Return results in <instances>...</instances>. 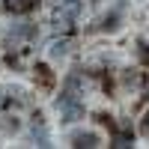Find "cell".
<instances>
[{
    "label": "cell",
    "instance_id": "6da1fadb",
    "mask_svg": "<svg viewBox=\"0 0 149 149\" xmlns=\"http://www.w3.org/2000/svg\"><path fill=\"white\" fill-rule=\"evenodd\" d=\"M57 110H60V116H63L66 122H74V119H81V116H84V102L78 98V93L66 90L63 95L57 98Z\"/></svg>",
    "mask_w": 149,
    "mask_h": 149
},
{
    "label": "cell",
    "instance_id": "7a4b0ae2",
    "mask_svg": "<svg viewBox=\"0 0 149 149\" xmlns=\"http://www.w3.org/2000/svg\"><path fill=\"white\" fill-rule=\"evenodd\" d=\"M81 0H63L60 3V9H57V15H54V21H57V30H69L72 27V21L81 15Z\"/></svg>",
    "mask_w": 149,
    "mask_h": 149
},
{
    "label": "cell",
    "instance_id": "3957f363",
    "mask_svg": "<svg viewBox=\"0 0 149 149\" xmlns=\"http://www.w3.org/2000/svg\"><path fill=\"white\" fill-rule=\"evenodd\" d=\"M72 48V39H54L51 42V57H66Z\"/></svg>",
    "mask_w": 149,
    "mask_h": 149
},
{
    "label": "cell",
    "instance_id": "277c9868",
    "mask_svg": "<svg viewBox=\"0 0 149 149\" xmlns=\"http://www.w3.org/2000/svg\"><path fill=\"white\" fill-rule=\"evenodd\" d=\"M36 30L30 27V24H15V27L9 30V39H30Z\"/></svg>",
    "mask_w": 149,
    "mask_h": 149
},
{
    "label": "cell",
    "instance_id": "5b68a950",
    "mask_svg": "<svg viewBox=\"0 0 149 149\" xmlns=\"http://www.w3.org/2000/svg\"><path fill=\"white\" fill-rule=\"evenodd\" d=\"M36 0H6V9L9 12H30Z\"/></svg>",
    "mask_w": 149,
    "mask_h": 149
},
{
    "label": "cell",
    "instance_id": "8992f818",
    "mask_svg": "<svg viewBox=\"0 0 149 149\" xmlns=\"http://www.w3.org/2000/svg\"><path fill=\"white\" fill-rule=\"evenodd\" d=\"M74 146H86V149H93V146H98V137H95V134H90V131H86V134H74Z\"/></svg>",
    "mask_w": 149,
    "mask_h": 149
},
{
    "label": "cell",
    "instance_id": "52a82bcc",
    "mask_svg": "<svg viewBox=\"0 0 149 149\" xmlns=\"http://www.w3.org/2000/svg\"><path fill=\"white\" fill-rule=\"evenodd\" d=\"M33 140H39V146H48V134L42 125H33Z\"/></svg>",
    "mask_w": 149,
    "mask_h": 149
},
{
    "label": "cell",
    "instance_id": "ba28073f",
    "mask_svg": "<svg viewBox=\"0 0 149 149\" xmlns=\"http://www.w3.org/2000/svg\"><path fill=\"white\" fill-rule=\"evenodd\" d=\"M113 146H131V137H128V134H116V143Z\"/></svg>",
    "mask_w": 149,
    "mask_h": 149
},
{
    "label": "cell",
    "instance_id": "9c48e42d",
    "mask_svg": "<svg viewBox=\"0 0 149 149\" xmlns=\"http://www.w3.org/2000/svg\"><path fill=\"white\" fill-rule=\"evenodd\" d=\"M143 131H146V134H149V119H146V122H143Z\"/></svg>",
    "mask_w": 149,
    "mask_h": 149
},
{
    "label": "cell",
    "instance_id": "30bf717a",
    "mask_svg": "<svg viewBox=\"0 0 149 149\" xmlns=\"http://www.w3.org/2000/svg\"><path fill=\"white\" fill-rule=\"evenodd\" d=\"M0 102H3V95H0Z\"/></svg>",
    "mask_w": 149,
    "mask_h": 149
}]
</instances>
